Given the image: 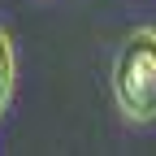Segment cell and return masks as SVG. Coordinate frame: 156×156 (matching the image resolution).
<instances>
[{
	"label": "cell",
	"instance_id": "6da1fadb",
	"mask_svg": "<svg viewBox=\"0 0 156 156\" xmlns=\"http://www.w3.org/2000/svg\"><path fill=\"white\" fill-rule=\"evenodd\" d=\"M113 95L130 122H152L156 117V30L139 26L126 35L113 61Z\"/></svg>",
	"mask_w": 156,
	"mask_h": 156
},
{
	"label": "cell",
	"instance_id": "7a4b0ae2",
	"mask_svg": "<svg viewBox=\"0 0 156 156\" xmlns=\"http://www.w3.org/2000/svg\"><path fill=\"white\" fill-rule=\"evenodd\" d=\"M9 95H13V39L0 26V117L9 108Z\"/></svg>",
	"mask_w": 156,
	"mask_h": 156
}]
</instances>
